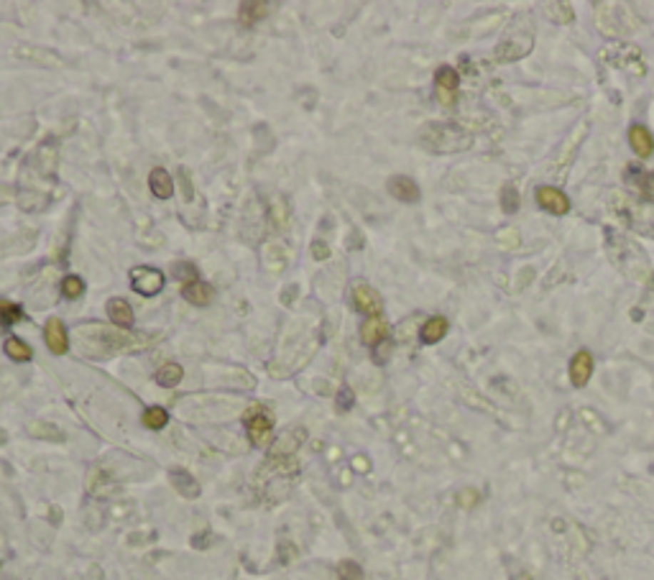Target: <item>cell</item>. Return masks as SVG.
<instances>
[{
	"label": "cell",
	"instance_id": "6da1fadb",
	"mask_svg": "<svg viewBox=\"0 0 654 580\" xmlns=\"http://www.w3.org/2000/svg\"><path fill=\"white\" fill-rule=\"evenodd\" d=\"M164 274L159 269H151V266H136L131 269V287L136 289L143 297H153L164 289Z\"/></svg>",
	"mask_w": 654,
	"mask_h": 580
},
{
	"label": "cell",
	"instance_id": "7a4b0ae2",
	"mask_svg": "<svg viewBox=\"0 0 654 580\" xmlns=\"http://www.w3.org/2000/svg\"><path fill=\"white\" fill-rule=\"evenodd\" d=\"M350 297H353L355 310L363 312V315H368V317H379L381 310H384V300H381V294L376 292L371 284H363V281L353 284Z\"/></svg>",
	"mask_w": 654,
	"mask_h": 580
},
{
	"label": "cell",
	"instance_id": "3957f363",
	"mask_svg": "<svg viewBox=\"0 0 654 580\" xmlns=\"http://www.w3.org/2000/svg\"><path fill=\"white\" fill-rule=\"evenodd\" d=\"M458 85L460 77L453 67H440L434 74V92H437V100L445 108H453L455 105V95H458Z\"/></svg>",
	"mask_w": 654,
	"mask_h": 580
},
{
	"label": "cell",
	"instance_id": "277c9868",
	"mask_svg": "<svg viewBox=\"0 0 654 580\" xmlns=\"http://www.w3.org/2000/svg\"><path fill=\"white\" fill-rule=\"evenodd\" d=\"M537 202H539V208L547 210V213H552V215L570 213V200L565 197V192L557 190V187H550V184H544V187L537 190Z\"/></svg>",
	"mask_w": 654,
	"mask_h": 580
},
{
	"label": "cell",
	"instance_id": "5b68a950",
	"mask_svg": "<svg viewBox=\"0 0 654 580\" xmlns=\"http://www.w3.org/2000/svg\"><path fill=\"white\" fill-rule=\"evenodd\" d=\"M591 376H593V355L588 350H578L570 360V381H573V386L583 389L591 381Z\"/></svg>",
	"mask_w": 654,
	"mask_h": 580
},
{
	"label": "cell",
	"instance_id": "8992f818",
	"mask_svg": "<svg viewBox=\"0 0 654 580\" xmlns=\"http://www.w3.org/2000/svg\"><path fill=\"white\" fill-rule=\"evenodd\" d=\"M44 340L49 345V350L54 355H64L69 350V337L67 330H64V322L59 317H51L44 327Z\"/></svg>",
	"mask_w": 654,
	"mask_h": 580
},
{
	"label": "cell",
	"instance_id": "52a82bcc",
	"mask_svg": "<svg viewBox=\"0 0 654 580\" xmlns=\"http://www.w3.org/2000/svg\"><path fill=\"white\" fill-rule=\"evenodd\" d=\"M245 429H248V437H251L253 445L263 447L271 442V434H274V424L266 414H251L245 422Z\"/></svg>",
	"mask_w": 654,
	"mask_h": 580
},
{
	"label": "cell",
	"instance_id": "ba28073f",
	"mask_svg": "<svg viewBox=\"0 0 654 580\" xmlns=\"http://www.w3.org/2000/svg\"><path fill=\"white\" fill-rule=\"evenodd\" d=\"M389 192H392V197H397V200L402 202H417L419 200V184L414 182L412 177H404V174H397V177L389 179Z\"/></svg>",
	"mask_w": 654,
	"mask_h": 580
},
{
	"label": "cell",
	"instance_id": "9c48e42d",
	"mask_svg": "<svg viewBox=\"0 0 654 580\" xmlns=\"http://www.w3.org/2000/svg\"><path fill=\"white\" fill-rule=\"evenodd\" d=\"M629 146L634 148L636 156L649 159L654 153V136L644 126H631L629 128Z\"/></svg>",
	"mask_w": 654,
	"mask_h": 580
},
{
	"label": "cell",
	"instance_id": "30bf717a",
	"mask_svg": "<svg viewBox=\"0 0 654 580\" xmlns=\"http://www.w3.org/2000/svg\"><path fill=\"white\" fill-rule=\"evenodd\" d=\"M182 297L195 307H208L215 297V289L210 287L208 281H192V284H184Z\"/></svg>",
	"mask_w": 654,
	"mask_h": 580
},
{
	"label": "cell",
	"instance_id": "8fae6325",
	"mask_svg": "<svg viewBox=\"0 0 654 580\" xmlns=\"http://www.w3.org/2000/svg\"><path fill=\"white\" fill-rule=\"evenodd\" d=\"M148 187H151L153 197H159V200H169V197L174 195V179H171L169 171L161 169V166L151 169V174H148Z\"/></svg>",
	"mask_w": 654,
	"mask_h": 580
},
{
	"label": "cell",
	"instance_id": "7c38bea8",
	"mask_svg": "<svg viewBox=\"0 0 654 580\" xmlns=\"http://www.w3.org/2000/svg\"><path fill=\"white\" fill-rule=\"evenodd\" d=\"M389 335V322L381 317H368L366 322L361 325V340L366 345H379V342L386 340Z\"/></svg>",
	"mask_w": 654,
	"mask_h": 580
},
{
	"label": "cell",
	"instance_id": "4fadbf2b",
	"mask_svg": "<svg viewBox=\"0 0 654 580\" xmlns=\"http://www.w3.org/2000/svg\"><path fill=\"white\" fill-rule=\"evenodd\" d=\"M169 478H171V483H174V489H177L184 499H197V496H200V483L195 481L192 473H187V470H182V468H174L169 473Z\"/></svg>",
	"mask_w": 654,
	"mask_h": 580
},
{
	"label": "cell",
	"instance_id": "5bb4252c",
	"mask_svg": "<svg viewBox=\"0 0 654 580\" xmlns=\"http://www.w3.org/2000/svg\"><path fill=\"white\" fill-rule=\"evenodd\" d=\"M108 317L113 320V325H121V327H131L133 325V307L128 305L126 300H121V297H113L111 302H108Z\"/></svg>",
	"mask_w": 654,
	"mask_h": 580
},
{
	"label": "cell",
	"instance_id": "9a60e30c",
	"mask_svg": "<svg viewBox=\"0 0 654 580\" xmlns=\"http://www.w3.org/2000/svg\"><path fill=\"white\" fill-rule=\"evenodd\" d=\"M447 320L445 317H429L427 322L422 325V330H419V337H422V342H427V345H432V342H440L442 337L447 335Z\"/></svg>",
	"mask_w": 654,
	"mask_h": 580
},
{
	"label": "cell",
	"instance_id": "2e32d148",
	"mask_svg": "<svg viewBox=\"0 0 654 580\" xmlns=\"http://www.w3.org/2000/svg\"><path fill=\"white\" fill-rule=\"evenodd\" d=\"M302 440H305V429H289V432H284L279 437V442L274 447V455H292L302 445Z\"/></svg>",
	"mask_w": 654,
	"mask_h": 580
},
{
	"label": "cell",
	"instance_id": "e0dca14e",
	"mask_svg": "<svg viewBox=\"0 0 654 580\" xmlns=\"http://www.w3.org/2000/svg\"><path fill=\"white\" fill-rule=\"evenodd\" d=\"M29 434L31 437H39V440H54V442H64V432L49 422H31L29 424Z\"/></svg>",
	"mask_w": 654,
	"mask_h": 580
},
{
	"label": "cell",
	"instance_id": "ac0fdd59",
	"mask_svg": "<svg viewBox=\"0 0 654 580\" xmlns=\"http://www.w3.org/2000/svg\"><path fill=\"white\" fill-rule=\"evenodd\" d=\"M184 376V368L179 363H164V366L156 371V384L166 386V389H174V386L182 381Z\"/></svg>",
	"mask_w": 654,
	"mask_h": 580
},
{
	"label": "cell",
	"instance_id": "d6986e66",
	"mask_svg": "<svg viewBox=\"0 0 654 580\" xmlns=\"http://www.w3.org/2000/svg\"><path fill=\"white\" fill-rule=\"evenodd\" d=\"M266 11H269V3H240L238 19L243 26H253L266 16Z\"/></svg>",
	"mask_w": 654,
	"mask_h": 580
},
{
	"label": "cell",
	"instance_id": "ffe728a7",
	"mask_svg": "<svg viewBox=\"0 0 654 580\" xmlns=\"http://www.w3.org/2000/svg\"><path fill=\"white\" fill-rule=\"evenodd\" d=\"M3 348H6L8 358L16 360V363H26V360H31V355H34L31 345L26 340H21V337H8Z\"/></svg>",
	"mask_w": 654,
	"mask_h": 580
},
{
	"label": "cell",
	"instance_id": "44dd1931",
	"mask_svg": "<svg viewBox=\"0 0 654 580\" xmlns=\"http://www.w3.org/2000/svg\"><path fill=\"white\" fill-rule=\"evenodd\" d=\"M24 320V310L8 300H0V327H11V325Z\"/></svg>",
	"mask_w": 654,
	"mask_h": 580
},
{
	"label": "cell",
	"instance_id": "7402d4cb",
	"mask_svg": "<svg viewBox=\"0 0 654 580\" xmlns=\"http://www.w3.org/2000/svg\"><path fill=\"white\" fill-rule=\"evenodd\" d=\"M271 218H274L276 228H287L289 225V220H292V210H289V205H287L284 197L271 200Z\"/></svg>",
	"mask_w": 654,
	"mask_h": 580
},
{
	"label": "cell",
	"instance_id": "603a6c76",
	"mask_svg": "<svg viewBox=\"0 0 654 580\" xmlns=\"http://www.w3.org/2000/svg\"><path fill=\"white\" fill-rule=\"evenodd\" d=\"M61 294H64V300H80L85 294V281L80 276H64L61 279Z\"/></svg>",
	"mask_w": 654,
	"mask_h": 580
},
{
	"label": "cell",
	"instance_id": "cb8c5ba5",
	"mask_svg": "<svg viewBox=\"0 0 654 580\" xmlns=\"http://www.w3.org/2000/svg\"><path fill=\"white\" fill-rule=\"evenodd\" d=\"M143 424H146L148 429H161L169 422V414H166L164 407H148L146 412H143Z\"/></svg>",
	"mask_w": 654,
	"mask_h": 580
},
{
	"label": "cell",
	"instance_id": "d4e9b609",
	"mask_svg": "<svg viewBox=\"0 0 654 580\" xmlns=\"http://www.w3.org/2000/svg\"><path fill=\"white\" fill-rule=\"evenodd\" d=\"M547 16L550 19H555L557 24H570L573 21V8H568V6H563V3H552V6H547Z\"/></svg>",
	"mask_w": 654,
	"mask_h": 580
},
{
	"label": "cell",
	"instance_id": "484cf974",
	"mask_svg": "<svg viewBox=\"0 0 654 580\" xmlns=\"http://www.w3.org/2000/svg\"><path fill=\"white\" fill-rule=\"evenodd\" d=\"M340 575H342V580H363V573H361V568L355 565V562H350V560H345V562H340Z\"/></svg>",
	"mask_w": 654,
	"mask_h": 580
},
{
	"label": "cell",
	"instance_id": "4316f807",
	"mask_svg": "<svg viewBox=\"0 0 654 580\" xmlns=\"http://www.w3.org/2000/svg\"><path fill=\"white\" fill-rule=\"evenodd\" d=\"M174 274H177L179 279H190V284H192V281H197V269H195V263H187V261L177 263V266H174Z\"/></svg>",
	"mask_w": 654,
	"mask_h": 580
},
{
	"label": "cell",
	"instance_id": "83f0119b",
	"mask_svg": "<svg viewBox=\"0 0 654 580\" xmlns=\"http://www.w3.org/2000/svg\"><path fill=\"white\" fill-rule=\"evenodd\" d=\"M353 402H355L353 391H350L348 386H342L340 394H337V409H340V412H348L350 407H353Z\"/></svg>",
	"mask_w": 654,
	"mask_h": 580
},
{
	"label": "cell",
	"instance_id": "f1b7e54d",
	"mask_svg": "<svg viewBox=\"0 0 654 580\" xmlns=\"http://www.w3.org/2000/svg\"><path fill=\"white\" fill-rule=\"evenodd\" d=\"M516 208H519L516 190H514V187H504V210H506V213H514Z\"/></svg>",
	"mask_w": 654,
	"mask_h": 580
},
{
	"label": "cell",
	"instance_id": "f546056e",
	"mask_svg": "<svg viewBox=\"0 0 654 580\" xmlns=\"http://www.w3.org/2000/svg\"><path fill=\"white\" fill-rule=\"evenodd\" d=\"M312 256L317 258V261H325V258H330V245L325 243V240H315L312 243Z\"/></svg>",
	"mask_w": 654,
	"mask_h": 580
},
{
	"label": "cell",
	"instance_id": "4dcf8cb0",
	"mask_svg": "<svg viewBox=\"0 0 654 580\" xmlns=\"http://www.w3.org/2000/svg\"><path fill=\"white\" fill-rule=\"evenodd\" d=\"M476 501H478L476 491H463V494H460V504H463V507H473Z\"/></svg>",
	"mask_w": 654,
	"mask_h": 580
},
{
	"label": "cell",
	"instance_id": "1f68e13d",
	"mask_svg": "<svg viewBox=\"0 0 654 580\" xmlns=\"http://www.w3.org/2000/svg\"><path fill=\"white\" fill-rule=\"evenodd\" d=\"M294 294H297V287H294V284H292V287H287V292H284V294H282V302H284V305H287V307H289V305H292V302H294V300H292Z\"/></svg>",
	"mask_w": 654,
	"mask_h": 580
},
{
	"label": "cell",
	"instance_id": "d6a6232c",
	"mask_svg": "<svg viewBox=\"0 0 654 580\" xmlns=\"http://www.w3.org/2000/svg\"><path fill=\"white\" fill-rule=\"evenodd\" d=\"M350 238H353V240H350V248H361V245H363L361 233H355V230H353V235H350Z\"/></svg>",
	"mask_w": 654,
	"mask_h": 580
},
{
	"label": "cell",
	"instance_id": "836d02e7",
	"mask_svg": "<svg viewBox=\"0 0 654 580\" xmlns=\"http://www.w3.org/2000/svg\"><path fill=\"white\" fill-rule=\"evenodd\" d=\"M353 465H355V468H361V470H368L366 458H355V460H353Z\"/></svg>",
	"mask_w": 654,
	"mask_h": 580
},
{
	"label": "cell",
	"instance_id": "e575fe53",
	"mask_svg": "<svg viewBox=\"0 0 654 580\" xmlns=\"http://www.w3.org/2000/svg\"><path fill=\"white\" fill-rule=\"evenodd\" d=\"M6 442H8V434L3 432V429H0V445H6Z\"/></svg>",
	"mask_w": 654,
	"mask_h": 580
}]
</instances>
